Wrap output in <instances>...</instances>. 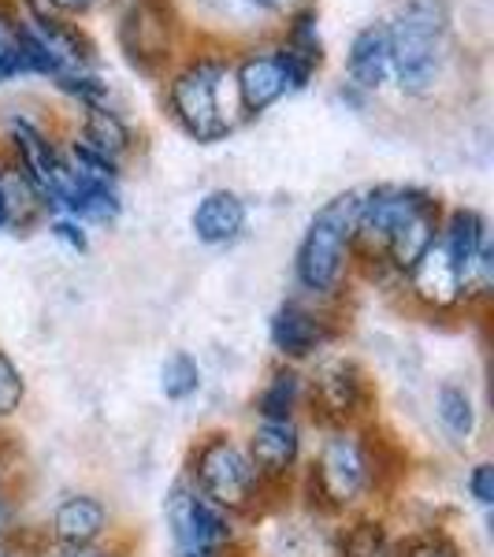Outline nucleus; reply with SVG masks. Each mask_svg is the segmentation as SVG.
I'll list each match as a JSON object with an SVG mask.
<instances>
[{
  "mask_svg": "<svg viewBox=\"0 0 494 557\" xmlns=\"http://www.w3.org/2000/svg\"><path fill=\"white\" fill-rule=\"evenodd\" d=\"M465 487H469V498L476 502V506L491 509L494 506V465L491 461L472 465V472H469V480H465Z\"/></svg>",
  "mask_w": 494,
  "mask_h": 557,
  "instance_id": "bb28decb",
  "label": "nucleus"
},
{
  "mask_svg": "<svg viewBox=\"0 0 494 557\" xmlns=\"http://www.w3.org/2000/svg\"><path fill=\"white\" fill-rule=\"evenodd\" d=\"M354 223L357 194L331 197L309 220L294 253V278L309 298L331 301L346 286V275L354 268Z\"/></svg>",
  "mask_w": 494,
  "mask_h": 557,
  "instance_id": "7ed1b4c3",
  "label": "nucleus"
},
{
  "mask_svg": "<svg viewBox=\"0 0 494 557\" xmlns=\"http://www.w3.org/2000/svg\"><path fill=\"white\" fill-rule=\"evenodd\" d=\"M349 75L361 89H380L391 83V30L372 23L349 45Z\"/></svg>",
  "mask_w": 494,
  "mask_h": 557,
  "instance_id": "dca6fc26",
  "label": "nucleus"
},
{
  "mask_svg": "<svg viewBox=\"0 0 494 557\" xmlns=\"http://www.w3.org/2000/svg\"><path fill=\"white\" fill-rule=\"evenodd\" d=\"M439 223H443V209L428 190L412 186L406 209L398 212L394 227L387 231V242H383L380 264L391 268L394 275H406L420 257L428 253V246L439 238Z\"/></svg>",
  "mask_w": 494,
  "mask_h": 557,
  "instance_id": "9d476101",
  "label": "nucleus"
},
{
  "mask_svg": "<svg viewBox=\"0 0 494 557\" xmlns=\"http://www.w3.org/2000/svg\"><path fill=\"white\" fill-rule=\"evenodd\" d=\"M394 557H465V550L443 528H424V532H409L406 539H394Z\"/></svg>",
  "mask_w": 494,
  "mask_h": 557,
  "instance_id": "412c9836",
  "label": "nucleus"
},
{
  "mask_svg": "<svg viewBox=\"0 0 494 557\" xmlns=\"http://www.w3.org/2000/svg\"><path fill=\"white\" fill-rule=\"evenodd\" d=\"M49 4L64 8V12H83V8H89V0H49Z\"/></svg>",
  "mask_w": 494,
  "mask_h": 557,
  "instance_id": "72a5a7b5",
  "label": "nucleus"
},
{
  "mask_svg": "<svg viewBox=\"0 0 494 557\" xmlns=\"http://www.w3.org/2000/svg\"><path fill=\"white\" fill-rule=\"evenodd\" d=\"M41 557H120V550H112V546H89V550H52V546H45Z\"/></svg>",
  "mask_w": 494,
  "mask_h": 557,
  "instance_id": "7c9ffc66",
  "label": "nucleus"
},
{
  "mask_svg": "<svg viewBox=\"0 0 494 557\" xmlns=\"http://www.w3.org/2000/svg\"><path fill=\"white\" fill-rule=\"evenodd\" d=\"M335 557H394L391 524L380 513H349L335 532Z\"/></svg>",
  "mask_w": 494,
  "mask_h": 557,
  "instance_id": "f3484780",
  "label": "nucleus"
},
{
  "mask_svg": "<svg viewBox=\"0 0 494 557\" xmlns=\"http://www.w3.org/2000/svg\"><path fill=\"white\" fill-rule=\"evenodd\" d=\"M220 60H197L186 71H178L172 89H168L178 127L197 141H220L223 134H231L223 127L220 112H215V75H220Z\"/></svg>",
  "mask_w": 494,
  "mask_h": 557,
  "instance_id": "1a4fd4ad",
  "label": "nucleus"
},
{
  "mask_svg": "<svg viewBox=\"0 0 494 557\" xmlns=\"http://www.w3.org/2000/svg\"><path fill=\"white\" fill-rule=\"evenodd\" d=\"M242 446H246L257 475L268 483V491L291 487L301 475L305 435L298 420H257Z\"/></svg>",
  "mask_w": 494,
  "mask_h": 557,
  "instance_id": "6e6552de",
  "label": "nucleus"
},
{
  "mask_svg": "<svg viewBox=\"0 0 494 557\" xmlns=\"http://www.w3.org/2000/svg\"><path fill=\"white\" fill-rule=\"evenodd\" d=\"M20 498H15L12 480L0 483V543H12L20 535Z\"/></svg>",
  "mask_w": 494,
  "mask_h": 557,
  "instance_id": "a878e982",
  "label": "nucleus"
},
{
  "mask_svg": "<svg viewBox=\"0 0 494 557\" xmlns=\"http://www.w3.org/2000/svg\"><path fill=\"white\" fill-rule=\"evenodd\" d=\"M257 4H264V8H280V4H286V0H257Z\"/></svg>",
  "mask_w": 494,
  "mask_h": 557,
  "instance_id": "f704fd0d",
  "label": "nucleus"
},
{
  "mask_svg": "<svg viewBox=\"0 0 494 557\" xmlns=\"http://www.w3.org/2000/svg\"><path fill=\"white\" fill-rule=\"evenodd\" d=\"M201 391V364L194 361L186 349H175L164 364H160V394L168 401H190Z\"/></svg>",
  "mask_w": 494,
  "mask_h": 557,
  "instance_id": "aec40b11",
  "label": "nucleus"
},
{
  "mask_svg": "<svg viewBox=\"0 0 494 557\" xmlns=\"http://www.w3.org/2000/svg\"><path fill=\"white\" fill-rule=\"evenodd\" d=\"M178 557H197V554H178Z\"/></svg>",
  "mask_w": 494,
  "mask_h": 557,
  "instance_id": "c9c22d12",
  "label": "nucleus"
},
{
  "mask_svg": "<svg viewBox=\"0 0 494 557\" xmlns=\"http://www.w3.org/2000/svg\"><path fill=\"white\" fill-rule=\"evenodd\" d=\"M20 71H26L20 52H15L12 45H4V49H0V83H4V78H12V75H20Z\"/></svg>",
  "mask_w": 494,
  "mask_h": 557,
  "instance_id": "c756f323",
  "label": "nucleus"
},
{
  "mask_svg": "<svg viewBox=\"0 0 494 557\" xmlns=\"http://www.w3.org/2000/svg\"><path fill=\"white\" fill-rule=\"evenodd\" d=\"M305 406L312 409V420H320V428L368 424L372 383L354 357H323L317 361V372L305 375Z\"/></svg>",
  "mask_w": 494,
  "mask_h": 557,
  "instance_id": "423d86ee",
  "label": "nucleus"
},
{
  "mask_svg": "<svg viewBox=\"0 0 494 557\" xmlns=\"http://www.w3.org/2000/svg\"><path fill=\"white\" fill-rule=\"evenodd\" d=\"M12 446H8V443H0V483H8V480H12Z\"/></svg>",
  "mask_w": 494,
  "mask_h": 557,
  "instance_id": "473e14b6",
  "label": "nucleus"
},
{
  "mask_svg": "<svg viewBox=\"0 0 494 557\" xmlns=\"http://www.w3.org/2000/svg\"><path fill=\"white\" fill-rule=\"evenodd\" d=\"M83 141L89 149L104 152V157L120 160L131 149V127L112 112V108L97 104L86 108V123H83Z\"/></svg>",
  "mask_w": 494,
  "mask_h": 557,
  "instance_id": "6ab92c4d",
  "label": "nucleus"
},
{
  "mask_svg": "<svg viewBox=\"0 0 494 557\" xmlns=\"http://www.w3.org/2000/svg\"><path fill=\"white\" fill-rule=\"evenodd\" d=\"M67 168L75 172L78 178H86V183H101V186H115L120 183V160L104 157V152L89 149L86 141H75L67 152Z\"/></svg>",
  "mask_w": 494,
  "mask_h": 557,
  "instance_id": "5701e85b",
  "label": "nucleus"
},
{
  "mask_svg": "<svg viewBox=\"0 0 494 557\" xmlns=\"http://www.w3.org/2000/svg\"><path fill=\"white\" fill-rule=\"evenodd\" d=\"M190 231L201 246H231L246 231V201L235 190H209L190 215Z\"/></svg>",
  "mask_w": 494,
  "mask_h": 557,
  "instance_id": "4468645a",
  "label": "nucleus"
},
{
  "mask_svg": "<svg viewBox=\"0 0 494 557\" xmlns=\"http://www.w3.org/2000/svg\"><path fill=\"white\" fill-rule=\"evenodd\" d=\"M12 49L20 52L26 71H38V75H52V78L64 75V60L49 49V41H45L34 26H20V30H15Z\"/></svg>",
  "mask_w": 494,
  "mask_h": 557,
  "instance_id": "4be33fe9",
  "label": "nucleus"
},
{
  "mask_svg": "<svg viewBox=\"0 0 494 557\" xmlns=\"http://www.w3.org/2000/svg\"><path fill=\"white\" fill-rule=\"evenodd\" d=\"M26 401V380L20 372V364L0 349V424L12 420Z\"/></svg>",
  "mask_w": 494,
  "mask_h": 557,
  "instance_id": "b1692460",
  "label": "nucleus"
},
{
  "mask_svg": "<svg viewBox=\"0 0 494 557\" xmlns=\"http://www.w3.org/2000/svg\"><path fill=\"white\" fill-rule=\"evenodd\" d=\"M394 475L387 461V443L372 435L368 424L354 428H323L320 450L301 469L305 491L312 509L328 517L361 513Z\"/></svg>",
  "mask_w": 494,
  "mask_h": 557,
  "instance_id": "f257e3e1",
  "label": "nucleus"
},
{
  "mask_svg": "<svg viewBox=\"0 0 494 557\" xmlns=\"http://www.w3.org/2000/svg\"><path fill=\"white\" fill-rule=\"evenodd\" d=\"M164 520L178 554L227 557L238 546V520L223 513L220 506H212L186 475H178L172 487H168Z\"/></svg>",
  "mask_w": 494,
  "mask_h": 557,
  "instance_id": "39448f33",
  "label": "nucleus"
},
{
  "mask_svg": "<svg viewBox=\"0 0 494 557\" xmlns=\"http://www.w3.org/2000/svg\"><path fill=\"white\" fill-rule=\"evenodd\" d=\"M57 86L64 89V94H71V97H78L86 108H97V104H104L108 101V86L101 83V78H94V75H57Z\"/></svg>",
  "mask_w": 494,
  "mask_h": 557,
  "instance_id": "393cba45",
  "label": "nucleus"
},
{
  "mask_svg": "<svg viewBox=\"0 0 494 557\" xmlns=\"http://www.w3.org/2000/svg\"><path fill=\"white\" fill-rule=\"evenodd\" d=\"M409 283V298L420 305L431 317L439 312H454L465 305V290H461V272H457L454 257L446 253L443 242H431L428 253L417 260V264L406 272Z\"/></svg>",
  "mask_w": 494,
  "mask_h": 557,
  "instance_id": "f8f14e48",
  "label": "nucleus"
},
{
  "mask_svg": "<svg viewBox=\"0 0 494 557\" xmlns=\"http://www.w3.org/2000/svg\"><path fill=\"white\" fill-rule=\"evenodd\" d=\"M183 475L212 506H220L223 513H231L235 520L257 517L268 506V498H272L268 483L260 480L254 461H249L246 446L231 431H205L190 446Z\"/></svg>",
  "mask_w": 494,
  "mask_h": 557,
  "instance_id": "f03ea898",
  "label": "nucleus"
},
{
  "mask_svg": "<svg viewBox=\"0 0 494 557\" xmlns=\"http://www.w3.org/2000/svg\"><path fill=\"white\" fill-rule=\"evenodd\" d=\"M391 30V78L406 94H428L443 71L446 4L443 0H406L387 23Z\"/></svg>",
  "mask_w": 494,
  "mask_h": 557,
  "instance_id": "20e7f679",
  "label": "nucleus"
},
{
  "mask_svg": "<svg viewBox=\"0 0 494 557\" xmlns=\"http://www.w3.org/2000/svg\"><path fill=\"white\" fill-rule=\"evenodd\" d=\"M45 539H30L26 532H20L12 543H0V557H41L45 554Z\"/></svg>",
  "mask_w": 494,
  "mask_h": 557,
  "instance_id": "c85d7f7f",
  "label": "nucleus"
},
{
  "mask_svg": "<svg viewBox=\"0 0 494 557\" xmlns=\"http://www.w3.org/2000/svg\"><path fill=\"white\" fill-rule=\"evenodd\" d=\"M435 417L457 443H469L480 428V409H476V398L465 391L461 383H443L435 391Z\"/></svg>",
  "mask_w": 494,
  "mask_h": 557,
  "instance_id": "a211bd4d",
  "label": "nucleus"
},
{
  "mask_svg": "<svg viewBox=\"0 0 494 557\" xmlns=\"http://www.w3.org/2000/svg\"><path fill=\"white\" fill-rule=\"evenodd\" d=\"M338 338V323L317 305L305 301H283L280 309L268 320V343H272L275 357L283 364H305L317 361V357Z\"/></svg>",
  "mask_w": 494,
  "mask_h": 557,
  "instance_id": "0eeeda50",
  "label": "nucleus"
},
{
  "mask_svg": "<svg viewBox=\"0 0 494 557\" xmlns=\"http://www.w3.org/2000/svg\"><path fill=\"white\" fill-rule=\"evenodd\" d=\"M305 409V372L298 364H275L268 372L264 386L254 398L257 420H298V412Z\"/></svg>",
  "mask_w": 494,
  "mask_h": 557,
  "instance_id": "2eb2a0df",
  "label": "nucleus"
},
{
  "mask_svg": "<svg viewBox=\"0 0 494 557\" xmlns=\"http://www.w3.org/2000/svg\"><path fill=\"white\" fill-rule=\"evenodd\" d=\"M15 223V212H12V201H8V190H4V175H0V231H8Z\"/></svg>",
  "mask_w": 494,
  "mask_h": 557,
  "instance_id": "2f4dec72",
  "label": "nucleus"
},
{
  "mask_svg": "<svg viewBox=\"0 0 494 557\" xmlns=\"http://www.w3.org/2000/svg\"><path fill=\"white\" fill-rule=\"evenodd\" d=\"M108 535H112V509L89 491L64 494L45 524V543L52 550H89V546H104Z\"/></svg>",
  "mask_w": 494,
  "mask_h": 557,
  "instance_id": "9b49d317",
  "label": "nucleus"
},
{
  "mask_svg": "<svg viewBox=\"0 0 494 557\" xmlns=\"http://www.w3.org/2000/svg\"><path fill=\"white\" fill-rule=\"evenodd\" d=\"M49 231H52V238L57 242H64L67 249H75V253H89V235H86V227L78 220H71V215H57V220L49 223Z\"/></svg>",
  "mask_w": 494,
  "mask_h": 557,
  "instance_id": "cd10ccee",
  "label": "nucleus"
},
{
  "mask_svg": "<svg viewBox=\"0 0 494 557\" xmlns=\"http://www.w3.org/2000/svg\"><path fill=\"white\" fill-rule=\"evenodd\" d=\"M235 86H238V101L246 115H257V112H264V108H272L286 89H291L283 52H249L235 67Z\"/></svg>",
  "mask_w": 494,
  "mask_h": 557,
  "instance_id": "ddd939ff",
  "label": "nucleus"
}]
</instances>
